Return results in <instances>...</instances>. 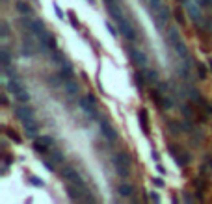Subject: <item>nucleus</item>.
Instances as JSON below:
<instances>
[{
    "instance_id": "2",
    "label": "nucleus",
    "mask_w": 212,
    "mask_h": 204,
    "mask_svg": "<svg viewBox=\"0 0 212 204\" xmlns=\"http://www.w3.org/2000/svg\"><path fill=\"white\" fill-rule=\"evenodd\" d=\"M61 176H63L67 182H71V184L84 186V178H82V176H80V173H78L76 169H73V167H65V169L61 171Z\"/></svg>"
},
{
    "instance_id": "45",
    "label": "nucleus",
    "mask_w": 212,
    "mask_h": 204,
    "mask_svg": "<svg viewBox=\"0 0 212 204\" xmlns=\"http://www.w3.org/2000/svg\"><path fill=\"white\" fill-rule=\"evenodd\" d=\"M106 28H108V32H110L112 35H115V28H114L112 24H106Z\"/></svg>"
},
{
    "instance_id": "26",
    "label": "nucleus",
    "mask_w": 212,
    "mask_h": 204,
    "mask_svg": "<svg viewBox=\"0 0 212 204\" xmlns=\"http://www.w3.org/2000/svg\"><path fill=\"white\" fill-rule=\"evenodd\" d=\"M179 74H181V76H184V78L190 74V59H188V58L184 59V63H181V65H179Z\"/></svg>"
},
{
    "instance_id": "48",
    "label": "nucleus",
    "mask_w": 212,
    "mask_h": 204,
    "mask_svg": "<svg viewBox=\"0 0 212 204\" xmlns=\"http://www.w3.org/2000/svg\"><path fill=\"white\" fill-rule=\"evenodd\" d=\"M106 2V6H110V4H115V0H104Z\"/></svg>"
},
{
    "instance_id": "28",
    "label": "nucleus",
    "mask_w": 212,
    "mask_h": 204,
    "mask_svg": "<svg viewBox=\"0 0 212 204\" xmlns=\"http://www.w3.org/2000/svg\"><path fill=\"white\" fill-rule=\"evenodd\" d=\"M134 80H136V85H138V87H143V84L147 82L143 71H142V72H136V74H134Z\"/></svg>"
},
{
    "instance_id": "47",
    "label": "nucleus",
    "mask_w": 212,
    "mask_h": 204,
    "mask_svg": "<svg viewBox=\"0 0 212 204\" xmlns=\"http://www.w3.org/2000/svg\"><path fill=\"white\" fill-rule=\"evenodd\" d=\"M158 173H160V175H166V167H162V165H158Z\"/></svg>"
},
{
    "instance_id": "39",
    "label": "nucleus",
    "mask_w": 212,
    "mask_h": 204,
    "mask_svg": "<svg viewBox=\"0 0 212 204\" xmlns=\"http://www.w3.org/2000/svg\"><path fill=\"white\" fill-rule=\"evenodd\" d=\"M169 130H171L173 134H179V132H181V128H177V123H169Z\"/></svg>"
},
{
    "instance_id": "44",
    "label": "nucleus",
    "mask_w": 212,
    "mask_h": 204,
    "mask_svg": "<svg viewBox=\"0 0 212 204\" xmlns=\"http://www.w3.org/2000/svg\"><path fill=\"white\" fill-rule=\"evenodd\" d=\"M43 165H45L48 171H52V169H54V167H52V163H50V162H47V160H43Z\"/></svg>"
},
{
    "instance_id": "33",
    "label": "nucleus",
    "mask_w": 212,
    "mask_h": 204,
    "mask_svg": "<svg viewBox=\"0 0 212 204\" xmlns=\"http://www.w3.org/2000/svg\"><path fill=\"white\" fill-rule=\"evenodd\" d=\"M190 162V158H188V154H186V158H181V156H175V163L177 165H186Z\"/></svg>"
},
{
    "instance_id": "35",
    "label": "nucleus",
    "mask_w": 212,
    "mask_h": 204,
    "mask_svg": "<svg viewBox=\"0 0 212 204\" xmlns=\"http://www.w3.org/2000/svg\"><path fill=\"white\" fill-rule=\"evenodd\" d=\"M175 19H177V22H179V24H184V15H183V11H181V9H177V11H175Z\"/></svg>"
},
{
    "instance_id": "1",
    "label": "nucleus",
    "mask_w": 212,
    "mask_h": 204,
    "mask_svg": "<svg viewBox=\"0 0 212 204\" xmlns=\"http://www.w3.org/2000/svg\"><path fill=\"white\" fill-rule=\"evenodd\" d=\"M168 39H169L173 50L177 52V56H179L181 59H186V58H188V46L184 45V41H183V37L179 35V30H177L175 26H171V28L168 30Z\"/></svg>"
},
{
    "instance_id": "3",
    "label": "nucleus",
    "mask_w": 212,
    "mask_h": 204,
    "mask_svg": "<svg viewBox=\"0 0 212 204\" xmlns=\"http://www.w3.org/2000/svg\"><path fill=\"white\" fill-rule=\"evenodd\" d=\"M119 33H121L125 39H129V41H134V39H136V32H134L132 24H130L129 20H125V19L119 20Z\"/></svg>"
},
{
    "instance_id": "8",
    "label": "nucleus",
    "mask_w": 212,
    "mask_h": 204,
    "mask_svg": "<svg viewBox=\"0 0 212 204\" xmlns=\"http://www.w3.org/2000/svg\"><path fill=\"white\" fill-rule=\"evenodd\" d=\"M15 117L24 123L28 119H34V110L32 108H26V106H17L15 108Z\"/></svg>"
},
{
    "instance_id": "29",
    "label": "nucleus",
    "mask_w": 212,
    "mask_h": 204,
    "mask_svg": "<svg viewBox=\"0 0 212 204\" xmlns=\"http://www.w3.org/2000/svg\"><path fill=\"white\" fill-rule=\"evenodd\" d=\"M7 33H9V26H7V22H2V24H0V37L6 39Z\"/></svg>"
},
{
    "instance_id": "23",
    "label": "nucleus",
    "mask_w": 212,
    "mask_h": 204,
    "mask_svg": "<svg viewBox=\"0 0 212 204\" xmlns=\"http://www.w3.org/2000/svg\"><path fill=\"white\" fill-rule=\"evenodd\" d=\"M0 63H2V67H4V69H7V67H9V63H11V56H9V52H7L6 48H2V50H0Z\"/></svg>"
},
{
    "instance_id": "46",
    "label": "nucleus",
    "mask_w": 212,
    "mask_h": 204,
    "mask_svg": "<svg viewBox=\"0 0 212 204\" xmlns=\"http://www.w3.org/2000/svg\"><path fill=\"white\" fill-rule=\"evenodd\" d=\"M151 199H153L155 202H158V199H160V197H158V193H151Z\"/></svg>"
},
{
    "instance_id": "15",
    "label": "nucleus",
    "mask_w": 212,
    "mask_h": 204,
    "mask_svg": "<svg viewBox=\"0 0 212 204\" xmlns=\"http://www.w3.org/2000/svg\"><path fill=\"white\" fill-rule=\"evenodd\" d=\"M142 71H143L145 80H147L149 84H156V82H158V72H156L153 67H145V69H142Z\"/></svg>"
},
{
    "instance_id": "4",
    "label": "nucleus",
    "mask_w": 212,
    "mask_h": 204,
    "mask_svg": "<svg viewBox=\"0 0 212 204\" xmlns=\"http://www.w3.org/2000/svg\"><path fill=\"white\" fill-rule=\"evenodd\" d=\"M130 58H132V61H134L140 69L149 67V59H147L145 52H142V50H138V48H132V50H130Z\"/></svg>"
},
{
    "instance_id": "22",
    "label": "nucleus",
    "mask_w": 212,
    "mask_h": 204,
    "mask_svg": "<svg viewBox=\"0 0 212 204\" xmlns=\"http://www.w3.org/2000/svg\"><path fill=\"white\" fill-rule=\"evenodd\" d=\"M108 11H110V15H112V17H115L117 20H121V19H123V11H121V7H119L117 4H110V6H108Z\"/></svg>"
},
{
    "instance_id": "34",
    "label": "nucleus",
    "mask_w": 212,
    "mask_h": 204,
    "mask_svg": "<svg viewBox=\"0 0 212 204\" xmlns=\"http://www.w3.org/2000/svg\"><path fill=\"white\" fill-rule=\"evenodd\" d=\"M34 149H35L37 152H41V154H45V152H47V145H45V143H35V145H34Z\"/></svg>"
},
{
    "instance_id": "7",
    "label": "nucleus",
    "mask_w": 212,
    "mask_h": 204,
    "mask_svg": "<svg viewBox=\"0 0 212 204\" xmlns=\"http://www.w3.org/2000/svg\"><path fill=\"white\" fill-rule=\"evenodd\" d=\"M95 106H97V104H93V102L88 98V95L80 98V108H82V111H84L86 115H89V117H95V113H97V108H95Z\"/></svg>"
},
{
    "instance_id": "21",
    "label": "nucleus",
    "mask_w": 212,
    "mask_h": 204,
    "mask_svg": "<svg viewBox=\"0 0 212 204\" xmlns=\"http://www.w3.org/2000/svg\"><path fill=\"white\" fill-rule=\"evenodd\" d=\"M145 4H147V9H149V11L156 13V11L164 6V0H145Z\"/></svg>"
},
{
    "instance_id": "36",
    "label": "nucleus",
    "mask_w": 212,
    "mask_h": 204,
    "mask_svg": "<svg viewBox=\"0 0 212 204\" xmlns=\"http://www.w3.org/2000/svg\"><path fill=\"white\" fill-rule=\"evenodd\" d=\"M162 106H164L166 110H169V108L173 106V102L169 100V97H162Z\"/></svg>"
},
{
    "instance_id": "25",
    "label": "nucleus",
    "mask_w": 212,
    "mask_h": 204,
    "mask_svg": "<svg viewBox=\"0 0 212 204\" xmlns=\"http://www.w3.org/2000/svg\"><path fill=\"white\" fill-rule=\"evenodd\" d=\"M138 119H140V124H142V130H143V132H147V130H149V121H147V111H145V110H142V111H140V115H138Z\"/></svg>"
},
{
    "instance_id": "49",
    "label": "nucleus",
    "mask_w": 212,
    "mask_h": 204,
    "mask_svg": "<svg viewBox=\"0 0 212 204\" xmlns=\"http://www.w3.org/2000/svg\"><path fill=\"white\" fill-rule=\"evenodd\" d=\"M207 113H210V115H212V106H207Z\"/></svg>"
},
{
    "instance_id": "17",
    "label": "nucleus",
    "mask_w": 212,
    "mask_h": 204,
    "mask_svg": "<svg viewBox=\"0 0 212 204\" xmlns=\"http://www.w3.org/2000/svg\"><path fill=\"white\" fill-rule=\"evenodd\" d=\"M13 98L17 100V102H20V104H26V102H30V93L26 91V89H20V91H17V93H13Z\"/></svg>"
},
{
    "instance_id": "50",
    "label": "nucleus",
    "mask_w": 212,
    "mask_h": 204,
    "mask_svg": "<svg viewBox=\"0 0 212 204\" xmlns=\"http://www.w3.org/2000/svg\"><path fill=\"white\" fill-rule=\"evenodd\" d=\"M209 65H210V69H212V59H209Z\"/></svg>"
},
{
    "instance_id": "37",
    "label": "nucleus",
    "mask_w": 212,
    "mask_h": 204,
    "mask_svg": "<svg viewBox=\"0 0 212 204\" xmlns=\"http://www.w3.org/2000/svg\"><path fill=\"white\" fill-rule=\"evenodd\" d=\"M52 160H54V162H60V163H61V162H63V154H61L60 150H56V152H54V156H52Z\"/></svg>"
},
{
    "instance_id": "24",
    "label": "nucleus",
    "mask_w": 212,
    "mask_h": 204,
    "mask_svg": "<svg viewBox=\"0 0 212 204\" xmlns=\"http://www.w3.org/2000/svg\"><path fill=\"white\" fill-rule=\"evenodd\" d=\"M7 89H9L11 93H17V91L24 89V87H22V82H20V80H9V82H7Z\"/></svg>"
},
{
    "instance_id": "19",
    "label": "nucleus",
    "mask_w": 212,
    "mask_h": 204,
    "mask_svg": "<svg viewBox=\"0 0 212 204\" xmlns=\"http://www.w3.org/2000/svg\"><path fill=\"white\" fill-rule=\"evenodd\" d=\"M65 91H67V95L74 97V95L78 93V84H76L74 80H67V82H65Z\"/></svg>"
},
{
    "instance_id": "6",
    "label": "nucleus",
    "mask_w": 212,
    "mask_h": 204,
    "mask_svg": "<svg viewBox=\"0 0 212 204\" xmlns=\"http://www.w3.org/2000/svg\"><path fill=\"white\" fill-rule=\"evenodd\" d=\"M101 132H102V136H104V139L106 141H110V143H115L117 141V132H115V128L114 126H110L108 123H101Z\"/></svg>"
},
{
    "instance_id": "13",
    "label": "nucleus",
    "mask_w": 212,
    "mask_h": 204,
    "mask_svg": "<svg viewBox=\"0 0 212 204\" xmlns=\"http://www.w3.org/2000/svg\"><path fill=\"white\" fill-rule=\"evenodd\" d=\"M39 39H41V45H43L45 50H56V39H54L52 35H48V33L45 32Z\"/></svg>"
},
{
    "instance_id": "16",
    "label": "nucleus",
    "mask_w": 212,
    "mask_h": 204,
    "mask_svg": "<svg viewBox=\"0 0 212 204\" xmlns=\"http://www.w3.org/2000/svg\"><path fill=\"white\" fill-rule=\"evenodd\" d=\"M37 124H35V121L34 119H28V121H24V130H26V134L30 136V137H35L37 136Z\"/></svg>"
},
{
    "instance_id": "5",
    "label": "nucleus",
    "mask_w": 212,
    "mask_h": 204,
    "mask_svg": "<svg viewBox=\"0 0 212 204\" xmlns=\"http://www.w3.org/2000/svg\"><path fill=\"white\" fill-rule=\"evenodd\" d=\"M67 195H69L71 201H80V199H84V195H86V188H84V186L71 184V186H67Z\"/></svg>"
},
{
    "instance_id": "43",
    "label": "nucleus",
    "mask_w": 212,
    "mask_h": 204,
    "mask_svg": "<svg viewBox=\"0 0 212 204\" xmlns=\"http://www.w3.org/2000/svg\"><path fill=\"white\" fill-rule=\"evenodd\" d=\"M54 7H56V15H58L60 19H63V11L60 9V6H54Z\"/></svg>"
},
{
    "instance_id": "20",
    "label": "nucleus",
    "mask_w": 212,
    "mask_h": 204,
    "mask_svg": "<svg viewBox=\"0 0 212 204\" xmlns=\"http://www.w3.org/2000/svg\"><path fill=\"white\" fill-rule=\"evenodd\" d=\"M132 191H134V188H132L130 184H119V188H117V193H119L121 197H130Z\"/></svg>"
},
{
    "instance_id": "38",
    "label": "nucleus",
    "mask_w": 212,
    "mask_h": 204,
    "mask_svg": "<svg viewBox=\"0 0 212 204\" xmlns=\"http://www.w3.org/2000/svg\"><path fill=\"white\" fill-rule=\"evenodd\" d=\"M39 141H41V143H45L47 147H50V145H52V137H48V136H45V137H39Z\"/></svg>"
},
{
    "instance_id": "10",
    "label": "nucleus",
    "mask_w": 212,
    "mask_h": 204,
    "mask_svg": "<svg viewBox=\"0 0 212 204\" xmlns=\"http://www.w3.org/2000/svg\"><path fill=\"white\" fill-rule=\"evenodd\" d=\"M186 11H188V15L194 19V22H201L203 20V15H201V7L197 6V4H188L186 6Z\"/></svg>"
},
{
    "instance_id": "30",
    "label": "nucleus",
    "mask_w": 212,
    "mask_h": 204,
    "mask_svg": "<svg viewBox=\"0 0 212 204\" xmlns=\"http://www.w3.org/2000/svg\"><path fill=\"white\" fill-rule=\"evenodd\" d=\"M190 98L196 100V102H199V104H203V98H201V95H199L196 89H190Z\"/></svg>"
},
{
    "instance_id": "14",
    "label": "nucleus",
    "mask_w": 212,
    "mask_h": 204,
    "mask_svg": "<svg viewBox=\"0 0 212 204\" xmlns=\"http://www.w3.org/2000/svg\"><path fill=\"white\" fill-rule=\"evenodd\" d=\"M73 67H71V63L65 59L63 61V67H61V72H60V78H63V80H73Z\"/></svg>"
},
{
    "instance_id": "40",
    "label": "nucleus",
    "mask_w": 212,
    "mask_h": 204,
    "mask_svg": "<svg viewBox=\"0 0 212 204\" xmlns=\"http://www.w3.org/2000/svg\"><path fill=\"white\" fill-rule=\"evenodd\" d=\"M153 184H155L156 188H164V180H162V178H153Z\"/></svg>"
},
{
    "instance_id": "31",
    "label": "nucleus",
    "mask_w": 212,
    "mask_h": 204,
    "mask_svg": "<svg viewBox=\"0 0 212 204\" xmlns=\"http://www.w3.org/2000/svg\"><path fill=\"white\" fill-rule=\"evenodd\" d=\"M130 167H115V171H117V175L119 176H123V178H127L129 175H130V171H129Z\"/></svg>"
},
{
    "instance_id": "27",
    "label": "nucleus",
    "mask_w": 212,
    "mask_h": 204,
    "mask_svg": "<svg viewBox=\"0 0 212 204\" xmlns=\"http://www.w3.org/2000/svg\"><path fill=\"white\" fill-rule=\"evenodd\" d=\"M6 136H7L11 141H15V143H22V141H20V136H19L17 132H13L11 128H6Z\"/></svg>"
},
{
    "instance_id": "51",
    "label": "nucleus",
    "mask_w": 212,
    "mask_h": 204,
    "mask_svg": "<svg viewBox=\"0 0 212 204\" xmlns=\"http://www.w3.org/2000/svg\"><path fill=\"white\" fill-rule=\"evenodd\" d=\"M181 2H184V0H181Z\"/></svg>"
},
{
    "instance_id": "11",
    "label": "nucleus",
    "mask_w": 212,
    "mask_h": 204,
    "mask_svg": "<svg viewBox=\"0 0 212 204\" xmlns=\"http://www.w3.org/2000/svg\"><path fill=\"white\" fill-rule=\"evenodd\" d=\"M130 163H132L130 156L125 154V152H119V154L114 156V165L115 167H130Z\"/></svg>"
},
{
    "instance_id": "41",
    "label": "nucleus",
    "mask_w": 212,
    "mask_h": 204,
    "mask_svg": "<svg viewBox=\"0 0 212 204\" xmlns=\"http://www.w3.org/2000/svg\"><path fill=\"white\" fill-rule=\"evenodd\" d=\"M30 182H32V184H35V186H43V182H41L39 178H35V176H32V178H30Z\"/></svg>"
},
{
    "instance_id": "32",
    "label": "nucleus",
    "mask_w": 212,
    "mask_h": 204,
    "mask_svg": "<svg viewBox=\"0 0 212 204\" xmlns=\"http://www.w3.org/2000/svg\"><path fill=\"white\" fill-rule=\"evenodd\" d=\"M197 72H199V78H201V80H205V78H207V67H205L203 63H199V65H197Z\"/></svg>"
},
{
    "instance_id": "42",
    "label": "nucleus",
    "mask_w": 212,
    "mask_h": 204,
    "mask_svg": "<svg viewBox=\"0 0 212 204\" xmlns=\"http://www.w3.org/2000/svg\"><path fill=\"white\" fill-rule=\"evenodd\" d=\"M71 17V24H73V28H78V22H76V17L74 15H69Z\"/></svg>"
},
{
    "instance_id": "12",
    "label": "nucleus",
    "mask_w": 212,
    "mask_h": 204,
    "mask_svg": "<svg viewBox=\"0 0 212 204\" xmlns=\"http://www.w3.org/2000/svg\"><path fill=\"white\" fill-rule=\"evenodd\" d=\"M28 28H30V32L34 33V35H37V37H41L43 33H45V22L43 20H32L30 24H28Z\"/></svg>"
},
{
    "instance_id": "18",
    "label": "nucleus",
    "mask_w": 212,
    "mask_h": 204,
    "mask_svg": "<svg viewBox=\"0 0 212 204\" xmlns=\"http://www.w3.org/2000/svg\"><path fill=\"white\" fill-rule=\"evenodd\" d=\"M15 7H17V11H19L20 15H30V13H32L30 4H28V2H24V0H19V2L15 4Z\"/></svg>"
},
{
    "instance_id": "9",
    "label": "nucleus",
    "mask_w": 212,
    "mask_h": 204,
    "mask_svg": "<svg viewBox=\"0 0 212 204\" xmlns=\"http://www.w3.org/2000/svg\"><path fill=\"white\" fill-rule=\"evenodd\" d=\"M156 22H158V26H162V24H166L169 19H171V11H169V7L168 6H162L156 13Z\"/></svg>"
}]
</instances>
